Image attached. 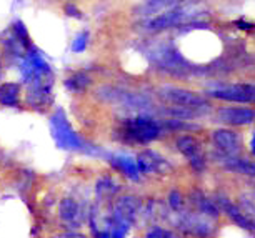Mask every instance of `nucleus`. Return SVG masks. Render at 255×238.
<instances>
[{"instance_id":"16","label":"nucleus","mask_w":255,"mask_h":238,"mask_svg":"<svg viewBox=\"0 0 255 238\" xmlns=\"http://www.w3.org/2000/svg\"><path fill=\"white\" fill-rule=\"evenodd\" d=\"M192 200H194V203L199 208L200 213H205V215H210V217H219V208L215 205L212 200H209L205 197V195H202L200 192H195L192 195Z\"/></svg>"},{"instance_id":"3","label":"nucleus","mask_w":255,"mask_h":238,"mask_svg":"<svg viewBox=\"0 0 255 238\" xmlns=\"http://www.w3.org/2000/svg\"><path fill=\"white\" fill-rule=\"evenodd\" d=\"M160 95L167 100V102L174 103V105H179V107L197 108V107L207 105L204 97H200L199 93L192 92V90H187V88H182V87L163 85V87L160 88Z\"/></svg>"},{"instance_id":"8","label":"nucleus","mask_w":255,"mask_h":238,"mask_svg":"<svg viewBox=\"0 0 255 238\" xmlns=\"http://www.w3.org/2000/svg\"><path fill=\"white\" fill-rule=\"evenodd\" d=\"M177 147H179V150L187 157V159H189L190 165L194 166V170L204 168V166H205V157L202 155L199 142H197L194 137H190V135L180 137V139L177 140Z\"/></svg>"},{"instance_id":"14","label":"nucleus","mask_w":255,"mask_h":238,"mask_svg":"<svg viewBox=\"0 0 255 238\" xmlns=\"http://www.w3.org/2000/svg\"><path fill=\"white\" fill-rule=\"evenodd\" d=\"M20 98V87L13 82H5L0 85V103L5 107H15L18 105Z\"/></svg>"},{"instance_id":"17","label":"nucleus","mask_w":255,"mask_h":238,"mask_svg":"<svg viewBox=\"0 0 255 238\" xmlns=\"http://www.w3.org/2000/svg\"><path fill=\"white\" fill-rule=\"evenodd\" d=\"M224 160H225L227 168L235 170V172H239V173L254 175V172H255L254 163H252V161H249V160L237 159V157H225V155H224Z\"/></svg>"},{"instance_id":"19","label":"nucleus","mask_w":255,"mask_h":238,"mask_svg":"<svg viewBox=\"0 0 255 238\" xmlns=\"http://www.w3.org/2000/svg\"><path fill=\"white\" fill-rule=\"evenodd\" d=\"M85 45H87V35H85V33H80V35L75 39L74 45H72V50H74V52H82V50L85 49Z\"/></svg>"},{"instance_id":"7","label":"nucleus","mask_w":255,"mask_h":238,"mask_svg":"<svg viewBox=\"0 0 255 238\" xmlns=\"http://www.w3.org/2000/svg\"><path fill=\"white\" fill-rule=\"evenodd\" d=\"M137 210H138V205H137V200L133 197H122L119 198V202L115 203V215H114V220L127 228V225H132L137 218Z\"/></svg>"},{"instance_id":"23","label":"nucleus","mask_w":255,"mask_h":238,"mask_svg":"<svg viewBox=\"0 0 255 238\" xmlns=\"http://www.w3.org/2000/svg\"><path fill=\"white\" fill-rule=\"evenodd\" d=\"M62 238H87V237L80 235V233H67V235H64Z\"/></svg>"},{"instance_id":"15","label":"nucleus","mask_w":255,"mask_h":238,"mask_svg":"<svg viewBox=\"0 0 255 238\" xmlns=\"http://www.w3.org/2000/svg\"><path fill=\"white\" fill-rule=\"evenodd\" d=\"M112 165L115 166V168H119L120 172H124L125 175H127L130 180H138V168H137V161L133 159H128V157H114L112 160Z\"/></svg>"},{"instance_id":"20","label":"nucleus","mask_w":255,"mask_h":238,"mask_svg":"<svg viewBox=\"0 0 255 238\" xmlns=\"http://www.w3.org/2000/svg\"><path fill=\"white\" fill-rule=\"evenodd\" d=\"M182 195L179 192H172L170 193V207H172V210H180L182 208Z\"/></svg>"},{"instance_id":"2","label":"nucleus","mask_w":255,"mask_h":238,"mask_svg":"<svg viewBox=\"0 0 255 238\" xmlns=\"http://www.w3.org/2000/svg\"><path fill=\"white\" fill-rule=\"evenodd\" d=\"M50 130L52 135L57 142V145L60 149L65 150H80L84 147V142L77 133L74 132V128L70 127L69 120H67L65 112L59 108L50 118Z\"/></svg>"},{"instance_id":"11","label":"nucleus","mask_w":255,"mask_h":238,"mask_svg":"<svg viewBox=\"0 0 255 238\" xmlns=\"http://www.w3.org/2000/svg\"><path fill=\"white\" fill-rule=\"evenodd\" d=\"M219 202H220V205H222L224 210L227 212V215H229L230 218H232V220H234L235 223H239L240 227L245 228V230H249V232H252V230H254V223H252V220H250V218H249L247 215H244L240 208H237L235 205H232V203H230L229 200H225V198L219 200Z\"/></svg>"},{"instance_id":"10","label":"nucleus","mask_w":255,"mask_h":238,"mask_svg":"<svg viewBox=\"0 0 255 238\" xmlns=\"http://www.w3.org/2000/svg\"><path fill=\"white\" fill-rule=\"evenodd\" d=\"M135 161H137V168H138V172H140V173L158 172V170L165 165V160H163L158 154H155V152H152V150L142 152V154L137 157Z\"/></svg>"},{"instance_id":"6","label":"nucleus","mask_w":255,"mask_h":238,"mask_svg":"<svg viewBox=\"0 0 255 238\" xmlns=\"http://www.w3.org/2000/svg\"><path fill=\"white\" fill-rule=\"evenodd\" d=\"M212 139H214V144L219 152L225 157H237L240 152V140L237 133L232 130H225V128L215 130Z\"/></svg>"},{"instance_id":"13","label":"nucleus","mask_w":255,"mask_h":238,"mask_svg":"<svg viewBox=\"0 0 255 238\" xmlns=\"http://www.w3.org/2000/svg\"><path fill=\"white\" fill-rule=\"evenodd\" d=\"M182 230H185L187 233H192V235H199V237H205L207 233L210 232V227L204 222V218H199L195 215H187L184 220L180 222Z\"/></svg>"},{"instance_id":"21","label":"nucleus","mask_w":255,"mask_h":238,"mask_svg":"<svg viewBox=\"0 0 255 238\" xmlns=\"http://www.w3.org/2000/svg\"><path fill=\"white\" fill-rule=\"evenodd\" d=\"M95 192H97L99 197H102L104 193H109L110 192V180H107V178L100 180L97 183V187H95Z\"/></svg>"},{"instance_id":"24","label":"nucleus","mask_w":255,"mask_h":238,"mask_svg":"<svg viewBox=\"0 0 255 238\" xmlns=\"http://www.w3.org/2000/svg\"><path fill=\"white\" fill-rule=\"evenodd\" d=\"M0 75H2V67H0Z\"/></svg>"},{"instance_id":"5","label":"nucleus","mask_w":255,"mask_h":238,"mask_svg":"<svg viewBox=\"0 0 255 238\" xmlns=\"http://www.w3.org/2000/svg\"><path fill=\"white\" fill-rule=\"evenodd\" d=\"M212 97L225 100V102H240L249 103L254 102L255 90L254 85L250 83H239V85H227V87H220L210 92Z\"/></svg>"},{"instance_id":"12","label":"nucleus","mask_w":255,"mask_h":238,"mask_svg":"<svg viewBox=\"0 0 255 238\" xmlns=\"http://www.w3.org/2000/svg\"><path fill=\"white\" fill-rule=\"evenodd\" d=\"M59 212H60V218L65 220L67 223H72V225H79L80 223V208L77 205L75 200L64 198L60 202Z\"/></svg>"},{"instance_id":"18","label":"nucleus","mask_w":255,"mask_h":238,"mask_svg":"<svg viewBox=\"0 0 255 238\" xmlns=\"http://www.w3.org/2000/svg\"><path fill=\"white\" fill-rule=\"evenodd\" d=\"M89 77L87 75H84V74H75L74 77H70L69 80L65 82L67 85V88H70V90H74V92H82L85 87L89 85Z\"/></svg>"},{"instance_id":"1","label":"nucleus","mask_w":255,"mask_h":238,"mask_svg":"<svg viewBox=\"0 0 255 238\" xmlns=\"http://www.w3.org/2000/svg\"><path fill=\"white\" fill-rule=\"evenodd\" d=\"M120 139L128 144H150L160 135V125L150 117L138 115L135 118H127L117 128Z\"/></svg>"},{"instance_id":"4","label":"nucleus","mask_w":255,"mask_h":238,"mask_svg":"<svg viewBox=\"0 0 255 238\" xmlns=\"http://www.w3.org/2000/svg\"><path fill=\"white\" fill-rule=\"evenodd\" d=\"M100 95H102L107 102L117 103L119 107L130 108V110H138V108L148 107V100L140 93L124 92V90H117V88H104V92Z\"/></svg>"},{"instance_id":"9","label":"nucleus","mask_w":255,"mask_h":238,"mask_svg":"<svg viewBox=\"0 0 255 238\" xmlns=\"http://www.w3.org/2000/svg\"><path fill=\"white\" fill-rule=\"evenodd\" d=\"M220 122L227 125H250L255 120V113L252 108H220L217 112Z\"/></svg>"},{"instance_id":"22","label":"nucleus","mask_w":255,"mask_h":238,"mask_svg":"<svg viewBox=\"0 0 255 238\" xmlns=\"http://www.w3.org/2000/svg\"><path fill=\"white\" fill-rule=\"evenodd\" d=\"M145 238H172V235L167 230H162V228H153L152 232L147 233Z\"/></svg>"}]
</instances>
